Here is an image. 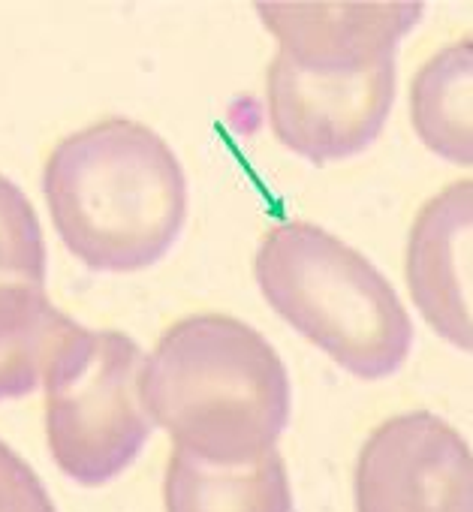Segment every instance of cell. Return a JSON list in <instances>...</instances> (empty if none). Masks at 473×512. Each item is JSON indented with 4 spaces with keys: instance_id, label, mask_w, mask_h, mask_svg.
<instances>
[{
    "instance_id": "cell-1",
    "label": "cell",
    "mask_w": 473,
    "mask_h": 512,
    "mask_svg": "<svg viewBox=\"0 0 473 512\" xmlns=\"http://www.w3.org/2000/svg\"><path fill=\"white\" fill-rule=\"evenodd\" d=\"M142 401L172 449L211 467H248L275 452L293 413L278 350L229 314L172 323L142 371Z\"/></svg>"
},
{
    "instance_id": "cell-2",
    "label": "cell",
    "mask_w": 473,
    "mask_h": 512,
    "mask_svg": "<svg viewBox=\"0 0 473 512\" xmlns=\"http://www.w3.org/2000/svg\"><path fill=\"white\" fill-rule=\"evenodd\" d=\"M58 238L91 272L157 266L187 220V178L169 142L133 118H100L64 136L43 166Z\"/></svg>"
},
{
    "instance_id": "cell-3",
    "label": "cell",
    "mask_w": 473,
    "mask_h": 512,
    "mask_svg": "<svg viewBox=\"0 0 473 512\" xmlns=\"http://www.w3.org/2000/svg\"><path fill=\"white\" fill-rule=\"evenodd\" d=\"M269 308L359 380H386L413 350V323L395 287L365 253L293 220L269 229L254 256Z\"/></svg>"
},
{
    "instance_id": "cell-4",
    "label": "cell",
    "mask_w": 473,
    "mask_h": 512,
    "mask_svg": "<svg viewBox=\"0 0 473 512\" xmlns=\"http://www.w3.org/2000/svg\"><path fill=\"white\" fill-rule=\"evenodd\" d=\"M142 347L118 329H85L58 350L46 389V440L58 470L85 488L118 479L154 422L142 401Z\"/></svg>"
},
{
    "instance_id": "cell-5",
    "label": "cell",
    "mask_w": 473,
    "mask_h": 512,
    "mask_svg": "<svg viewBox=\"0 0 473 512\" xmlns=\"http://www.w3.org/2000/svg\"><path fill=\"white\" fill-rule=\"evenodd\" d=\"M395 82V58L362 73H311L278 52L266 70L272 133L317 166L362 154L392 112Z\"/></svg>"
},
{
    "instance_id": "cell-6",
    "label": "cell",
    "mask_w": 473,
    "mask_h": 512,
    "mask_svg": "<svg viewBox=\"0 0 473 512\" xmlns=\"http://www.w3.org/2000/svg\"><path fill=\"white\" fill-rule=\"evenodd\" d=\"M356 512H473V449L431 410L380 422L359 449Z\"/></svg>"
},
{
    "instance_id": "cell-7",
    "label": "cell",
    "mask_w": 473,
    "mask_h": 512,
    "mask_svg": "<svg viewBox=\"0 0 473 512\" xmlns=\"http://www.w3.org/2000/svg\"><path fill=\"white\" fill-rule=\"evenodd\" d=\"M404 278L434 335L473 356V178L446 184L416 211Z\"/></svg>"
},
{
    "instance_id": "cell-8",
    "label": "cell",
    "mask_w": 473,
    "mask_h": 512,
    "mask_svg": "<svg viewBox=\"0 0 473 512\" xmlns=\"http://www.w3.org/2000/svg\"><path fill=\"white\" fill-rule=\"evenodd\" d=\"M425 7H257L266 31L296 67L311 73H362L395 58Z\"/></svg>"
},
{
    "instance_id": "cell-9",
    "label": "cell",
    "mask_w": 473,
    "mask_h": 512,
    "mask_svg": "<svg viewBox=\"0 0 473 512\" xmlns=\"http://www.w3.org/2000/svg\"><path fill=\"white\" fill-rule=\"evenodd\" d=\"M163 503L166 512H293V488L278 449L248 467H211L172 449Z\"/></svg>"
},
{
    "instance_id": "cell-10",
    "label": "cell",
    "mask_w": 473,
    "mask_h": 512,
    "mask_svg": "<svg viewBox=\"0 0 473 512\" xmlns=\"http://www.w3.org/2000/svg\"><path fill=\"white\" fill-rule=\"evenodd\" d=\"M410 124L431 154L473 166V37L446 43L416 70Z\"/></svg>"
},
{
    "instance_id": "cell-11",
    "label": "cell",
    "mask_w": 473,
    "mask_h": 512,
    "mask_svg": "<svg viewBox=\"0 0 473 512\" xmlns=\"http://www.w3.org/2000/svg\"><path fill=\"white\" fill-rule=\"evenodd\" d=\"M79 332L46 290L0 287V401L43 386L58 350Z\"/></svg>"
},
{
    "instance_id": "cell-12",
    "label": "cell",
    "mask_w": 473,
    "mask_h": 512,
    "mask_svg": "<svg viewBox=\"0 0 473 512\" xmlns=\"http://www.w3.org/2000/svg\"><path fill=\"white\" fill-rule=\"evenodd\" d=\"M46 238L25 190L0 175V287L46 290Z\"/></svg>"
},
{
    "instance_id": "cell-13",
    "label": "cell",
    "mask_w": 473,
    "mask_h": 512,
    "mask_svg": "<svg viewBox=\"0 0 473 512\" xmlns=\"http://www.w3.org/2000/svg\"><path fill=\"white\" fill-rule=\"evenodd\" d=\"M0 512H58L37 470L0 440Z\"/></svg>"
}]
</instances>
